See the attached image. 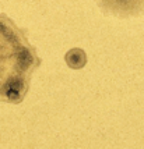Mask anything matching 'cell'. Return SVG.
<instances>
[{
	"instance_id": "obj_1",
	"label": "cell",
	"mask_w": 144,
	"mask_h": 149,
	"mask_svg": "<svg viewBox=\"0 0 144 149\" xmlns=\"http://www.w3.org/2000/svg\"><path fill=\"white\" fill-rule=\"evenodd\" d=\"M41 57L27 32L6 14H0V102L18 104L28 93Z\"/></svg>"
},
{
	"instance_id": "obj_2",
	"label": "cell",
	"mask_w": 144,
	"mask_h": 149,
	"mask_svg": "<svg viewBox=\"0 0 144 149\" xmlns=\"http://www.w3.org/2000/svg\"><path fill=\"white\" fill-rule=\"evenodd\" d=\"M105 15L119 18L140 17L144 14V0H95Z\"/></svg>"
},
{
	"instance_id": "obj_3",
	"label": "cell",
	"mask_w": 144,
	"mask_h": 149,
	"mask_svg": "<svg viewBox=\"0 0 144 149\" xmlns=\"http://www.w3.org/2000/svg\"><path fill=\"white\" fill-rule=\"evenodd\" d=\"M65 60L67 65L73 68V70H80L83 68L87 63V56H85V52L83 49H79V47H74L72 50L66 53Z\"/></svg>"
}]
</instances>
